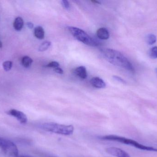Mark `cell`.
I'll return each mask as SVG.
<instances>
[{
	"instance_id": "1",
	"label": "cell",
	"mask_w": 157,
	"mask_h": 157,
	"mask_svg": "<svg viewBox=\"0 0 157 157\" xmlns=\"http://www.w3.org/2000/svg\"><path fill=\"white\" fill-rule=\"evenodd\" d=\"M103 56L111 64L119 66L131 72H134L135 69L132 64L126 57L120 52L109 48L101 49Z\"/></svg>"
},
{
	"instance_id": "2",
	"label": "cell",
	"mask_w": 157,
	"mask_h": 157,
	"mask_svg": "<svg viewBox=\"0 0 157 157\" xmlns=\"http://www.w3.org/2000/svg\"><path fill=\"white\" fill-rule=\"evenodd\" d=\"M100 139L106 141H114L118 142L127 145L131 146L133 147L142 150L147 151L157 152V149L152 146H147L139 143L137 141L132 139H128L127 138L115 135H108L100 137Z\"/></svg>"
},
{
	"instance_id": "3",
	"label": "cell",
	"mask_w": 157,
	"mask_h": 157,
	"mask_svg": "<svg viewBox=\"0 0 157 157\" xmlns=\"http://www.w3.org/2000/svg\"><path fill=\"white\" fill-rule=\"evenodd\" d=\"M42 130L58 135L69 136L74 133V127L71 125H64L54 123H46L39 126Z\"/></svg>"
},
{
	"instance_id": "4",
	"label": "cell",
	"mask_w": 157,
	"mask_h": 157,
	"mask_svg": "<svg viewBox=\"0 0 157 157\" xmlns=\"http://www.w3.org/2000/svg\"><path fill=\"white\" fill-rule=\"evenodd\" d=\"M68 30L75 38L83 43L92 47L98 45V43L83 30L72 26L68 27Z\"/></svg>"
},
{
	"instance_id": "5",
	"label": "cell",
	"mask_w": 157,
	"mask_h": 157,
	"mask_svg": "<svg viewBox=\"0 0 157 157\" xmlns=\"http://www.w3.org/2000/svg\"><path fill=\"white\" fill-rule=\"evenodd\" d=\"M0 148L7 155L13 157H17L19 150L13 142L0 137Z\"/></svg>"
},
{
	"instance_id": "6",
	"label": "cell",
	"mask_w": 157,
	"mask_h": 157,
	"mask_svg": "<svg viewBox=\"0 0 157 157\" xmlns=\"http://www.w3.org/2000/svg\"><path fill=\"white\" fill-rule=\"evenodd\" d=\"M7 113L9 115L16 117L20 123L25 124L27 122L28 119L26 115L20 111L15 109H11Z\"/></svg>"
},
{
	"instance_id": "7",
	"label": "cell",
	"mask_w": 157,
	"mask_h": 157,
	"mask_svg": "<svg viewBox=\"0 0 157 157\" xmlns=\"http://www.w3.org/2000/svg\"><path fill=\"white\" fill-rule=\"evenodd\" d=\"M107 153L116 157H131L126 152L119 148L111 147L106 149Z\"/></svg>"
},
{
	"instance_id": "8",
	"label": "cell",
	"mask_w": 157,
	"mask_h": 157,
	"mask_svg": "<svg viewBox=\"0 0 157 157\" xmlns=\"http://www.w3.org/2000/svg\"><path fill=\"white\" fill-rule=\"evenodd\" d=\"M92 86L97 88H103L106 87V84L105 82L99 77H94L90 81Z\"/></svg>"
},
{
	"instance_id": "9",
	"label": "cell",
	"mask_w": 157,
	"mask_h": 157,
	"mask_svg": "<svg viewBox=\"0 0 157 157\" xmlns=\"http://www.w3.org/2000/svg\"><path fill=\"white\" fill-rule=\"evenodd\" d=\"M97 36L101 40H107L109 37V33L107 29L101 28L97 31Z\"/></svg>"
},
{
	"instance_id": "10",
	"label": "cell",
	"mask_w": 157,
	"mask_h": 157,
	"mask_svg": "<svg viewBox=\"0 0 157 157\" xmlns=\"http://www.w3.org/2000/svg\"><path fill=\"white\" fill-rule=\"evenodd\" d=\"M74 72L75 75L80 77L81 78L85 79L87 78V71H86V68L85 66H80L77 67L75 69Z\"/></svg>"
},
{
	"instance_id": "11",
	"label": "cell",
	"mask_w": 157,
	"mask_h": 157,
	"mask_svg": "<svg viewBox=\"0 0 157 157\" xmlns=\"http://www.w3.org/2000/svg\"><path fill=\"white\" fill-rule=\"evenodd\" d=\"M34 35L39 39H44L45 37V31L42 26H38L35 27L34 30Z\"/></svg>"
},
{
	"instance_id": "12",
	"label": "cell",
	"mask_w": 157,
	"mask_h": 157,
	"mask_svg": "<svg viewBox=\"0 0 157 157\" xmlns=\"http://www.w3.org/2000/svg\"><path fill=\"white\" fill-rule=\"evenodd\" d=\"M24 24L23 20L22 18L18 17L15 18L14 23V28L17 31H20L22 29Z\"/></svg>"
},
{
	"instance_id": "13",
	"label": "cell",
	"mask_w": 157,
	"mask_h": 157,
	"mask_svg": "<svg viewBox=\"0 0 157 157\" xmlns=\"http://www.w3.org/2000/svg\"><path fill=\"white\" fill-rule=\"evenodd\" d=\"M22 65L25 68H29L31 66L33 63V60L31 58L28 56H24L22 59Z\"/></svg>"
},
{
	"instance_id": "14",
	"label": "cell",
	"mask_w": 157,
	"mask_h": 157,
	"mask_svg": "<svg viewBox=\"0 0 157 157\" xmlns=\"http://www.w3.org/2000/svg\"><path fill=\"white\" fill-rule=\"evenodd\" d=\"M51 42L50 41H45L41 44L39 47L38 51L40 52H43L48 50L51 46Z\"/></svg>"
},
{
	"instance_id": "15",
	"label": "cell",
	"mask_w": 157,
	"mask_h": 157,
	"mask_svg": "<svg viewBox=\"0 0 157 157\" xmlns=\"http://www.w3.org/2000/svg\"><path fill=\"white\" fill-rule=\"evenodd\" d=\"M156 41H157L156 37L153 34H149L146 37V42L149 45L153 44L156 43Z\"/></svg>"
},
{
	"instance_id": "16",
	"label": "cell",
	"mask_w": 157,
	"mask_h": 157,
	"mask_svg": "<svg viewBox=\"0 0 157 157\" xmlns=\"http://www.w3.org/2000/svg\"><path fill=\"white\" fill-rule=\"evenodd\" d=\"M3 69L6 72L10 71L12 69L13 66V62L11 61H6L3 62Z\"/></svg>"
},
{
	"instance_id": "17",
	"label": "cell",
	"mask_w": 157,
	"mask_h": 157,
	"mask_svg": "<svg viewBox=\"0 0 157 157\" xmlns=\"http://www.w3.org/2000/svg\"><path fill=\"white\" fill-rule=\"evenodd\" d=\"M150 56L152 59L157 58V47H153L149 51Z\"/></svg>"
},
{
	"instance_id": "18",
	"label": "cell",
	"mask_w": 157,
	"mask_h": 157,
	"mask_svg": "<svg viewBox=\"0 0 157 157\" xmlns=\"http://www.w3.org/2000/svg\"><path fill=\"white\" fill-rule=\"evenodd\" d=\"M60 66L59 63L56 61H52V62H50L46 66V67H49V68H56Z\"/></svg>"
},
{
	"instance_id": "19",
	"label": "cell",
	"mask_w": 157,
	"mask_h": 157,
	"mask_svg": "<svg viewBox=\"0 0 157 157\" xmlns=\"http://www.w3.org/2000/svg\"><path fill=\"white\" fill-rule=\"evenodd\" d=\"M61 3H62V5L63 7L66 9L67 10H69V9L70 8V4L69 3V1H66V0H63L61 1Z\"/></svg>"
},
{
	"instance_id": "20",
	"label": "cell",
	"mask_w": 157,
	"mask_h": 157,
	"mask_svg": "<svg viewBox=\"0 0 157 157\" xmlns=\"http://www.w3.org/2000/svg\"><path fill=\"white\" fill-rule=\"evenodd\" d=\"M113 78L115 79V80L121 82L122 84H126V82H125V81L123 79H122V78H120V77L117 76H113Z\"/></svg>"
},
{
	"instance_id": "21",
	"label": "cell",
	"mask_w": 157,
	"mask_h": 157,
	"mask_svg": "<svg viewBox=\"0 0 157 157\" xmlns=\"http://www.w3.org/2000/svg\"><path fill=\"white\" fill-rule=\"evenodd\" d=\"M54 71L56 72L57 73L60 74H63V70L62 68H61L59 67L55 68Z\"/></svg>"
},
{
	"instance_id": "22",
	"label": "cell",
	"mask_w": 157,
	"mask_h": 157,
	"mask_svg": "<svg viewBox=\"0 0 157 157\" xmlns=\"http://www.w3.org/2000/svg\"><path fill=\"white\" fill-rule=\"evenodd\" d=\"M27 25L29 29H32L34 27V24L32 23L29 22L27 23Z\"/></svg>"
},
{
	"instance_id": "23",
	"label": "cell",
	"mask_w": 157,
	"mask_h": 157,
	"mask_svg": "<svg viewBox=\"0 0 157 157\" xmlns=\"http://www.w3.org/2000/svg\"><path fill=\"white\" fill-rule=\"evenodd\" d=\"M91 2L95 3V4H100V3H101L100 2L98 1H91Z\"/></svg>"
},
{
	"instance_id": "24",
	"label": "cell",
	"mask_w": 157,
	"mask_h": 157,
	"mask_svg": "<svg viewBox=\"0 0 157 157\" xmlns=\"http://www.w3.org/2000/svg\"><path fill=\"white\" fill-rule=\"evenodd\" d=\"M17 157H33L32 156H29V155H20Z\"/></svg>"
},
{
	"instance_id": "25",
	"label": "cell",
	"mask_w": 157,
	"mask_h": 157,
	"mask_svg": "<svg viewBox=\"0 0 157 157\" xmlns=\"http://www.w3.org/2000/svg\"><path fill=\"white\" fill-rule=\"evenodd\" d=\"M2 43L1 41H0V48H2Z\"/></svg>"
},
{
	"instance_id": "26",
	"label": "cell",
	"mask_w": 157,
	"mask_h": 157,
	"mask_svg": "<svg viewBox=\"0 0 157 157\" xmlns=\"http://www.w3.org/2000/svg\"><path fill=\"white\" fill-rule=\"evenodd\" d=\"M156 74H157V69H156Z\"/></svg>"
},
{
	"instance_id": "27",
	"label": "cell",
	"mask_w": 157,
	"mask_h": 157,
	"mask_svg": "<svg viewBox=\"0 0 157 157\" xmlns=\"http://www.w3.org/2000/svg\"></svg>"
}]
</instances>
